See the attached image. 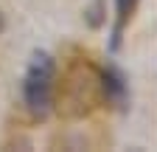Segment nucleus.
Here are the masks:
<instances>
[{
    "mask_svg": "<svg viewBox=\"0 0 157 152\" xmlns=\"http://www.w3.org/2000/svg\"><path fill=\"white\" fill-rule=\"evenodd\" d=\"M53 76H56V62L48 51H34L25 79H23V96L31 110V116L45 118L53 104Z\"/></svg>",
    "mask_w": 157,
    "mask_h": 152,
    "instance_id": "nucleus-1",
    "label": "nucleus"
},
{
    "mask_svg": "<svg viewBox=\"0 0 157 152\" xmlns=\"http://www.w3.org/2000/svg\"><path fill=\"white\" fill-rule=\"evenodd\" d=\"M140 0H115V26H112V40H109V51L121 48L124 40V28L129 26V20L135 17V9Z\"/></svg>",
    "mask_w": 157,
    "mask_h": 152,
    "instance_id": "nucleus-3",
    "label": "nucleus"
},
{
    "mask_svg": "<svg viewBox=\"0 0 157 152\" xmlns=\"http://www.w3.org/2000/svg\"><path fill=\"white\" fill-rule=\"evenodd\" d=\"M101 11H104V0H95V3H93V9L87 11L90 26H101V20H104V17H101Z\"/></svg>",
    "mask_w": 157,
    "mask_h": 152,
    "instance_id": "nucleus-4",
    "label": "nucleus"
},
{
    "mask_svg": "<svg viewBox=\"0 0 157 152\" xmlns=\"http://www.w3.org/2000/svg\"><path fill=\"white\" fill-rule=\"evenodd\" d=\"M98 90H101V96H104L109 104L126 110V102H129V85H126V76L118 70L115 65H107V68L101 70V76H98Z\"/></svg>",
    "mask_w": 157,
    "mask_h": 152,
    "instance_id": "nucleus-2",
    "label": "nucleus"
},
{
    "mask_svg": "<svg viewBox=\"0 0 157 152\" xmlns=\"http://www.w3.org/2000/svg\"><path fill=\"white\" fill-rule=\"evenodd\" d=\"M3 28H6V20H3V11H0V34H3Z\"/></svg>",
    "mask_w": 157,
    "mask_h": 152,
    "instance_id": "nucleus-5",
    "label": "nucleus"
}]
</instances>
